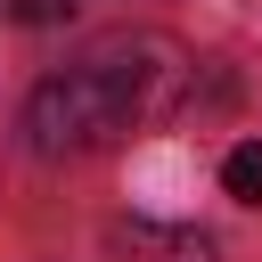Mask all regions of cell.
I'll return each instance as SVG.
<instances>
[{
	"label": "cell",
	"mask_w": 262,
	"mask_h": 262,
	"mask_svg": "<svg viewBox=\"0 0 262 262\" xmlns=\"http://www.w3.org/2000/svg\"><path fill=\"white\" fill-rule=\"evenodd\" d=\"M156 66H123V49H98L66 74H49L25 98V147L33 156H98L139 115H156Z\"/></svg>",
	"instance_id": "obj_1"
},
{
	"label": "cell",
	"mask_w": 262,
	"mask_h": 262,
	"mask_svg": "<svg viewBox=\"0 0 262 262\" xmlns=\"http://www.w3.org/2000/svg\"><path fill=\"white\" fill-rule=\"evenodd\" d=\"M106 254L115 262H221V246L205 229H188V221H115Z\"/></svg>",
	"instance_id": "obj_2"
},
{
	"label": "cell",
	"mask_w": 262,
	"mask_h": 262,
	"mask_svg": "<svg viewBox=\"0 0 262 262\" xmlns=\"http://www.w3.org/2000/svg\"><path fill=\"white\" fill-rule=\"evenodd\" d=\"M221 188H229L237 205H262V139H246V147L221 156Z\"/></svg>",
	"instance_id": "obj_3"
},
{
	"label": "cell",
	"mask_w": 262,
	"mask_h": 262,
	"mask_svg": "<svg viewBox=\"0 0 262 262\" xmlns=\"http://www.w3.org/2000/svg\"><path fill=\"white\" fill-rule=\"evenodd\" d=\"M82 0H8V16L16 25H57V16H74Z\"/></svg>",
	"instance_id": "obj_4"
}]
</instances>
